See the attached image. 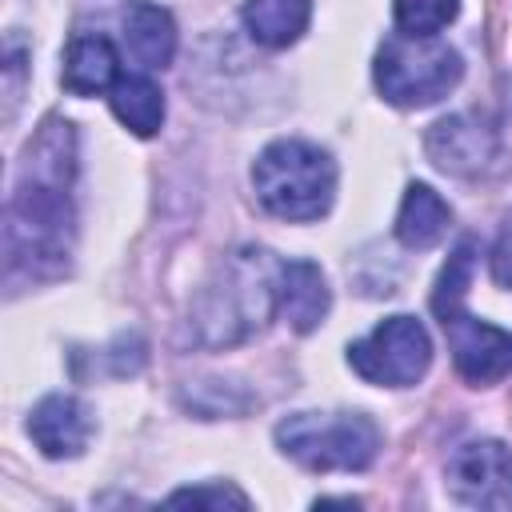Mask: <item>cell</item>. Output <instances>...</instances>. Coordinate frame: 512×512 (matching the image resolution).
I'll use <instances>...</instances> for the list:
<instances>
[{
	"label": "cell",
	"mask_w": 512,
	"mask_h": 512,
	"mask_svg": "<svg viewBox=\"0 0 512 512\" xmlns=\"http://www.w3.org/2000/svg\"><path fill=\"white\" fill-rule=\"evenodd\" d=\"M472 264H476V244L464 240V244L448 256V264L440 268V280H436V292H432V312H436L440 320L452 316V312L464 304V292H468V284H472Z\"/></svg>",
	"instance_id": "e0dca14e"
},
{
	"label": "cell",
	"mask_w": 512,
	"mask_h": 512,
	"mask_svg": "<svg viewBox=\"0 0 512 512\" xmlns=\"http://www.w3.org/2000/svg\"><path fill=\"white\" fill-rule=\"evenodd\" d=\"M276 444L308 472H360L380 452V428L364 412H292L276 424Z\"/></svg>",
	"instance_id": "277c9868"
},
{
	"label": "cell",
	"mask_w": 512,
	"mask_h": 512,
	"mask_svg": "<svg viewBox=\"0 0 512 512\" xmlns=\"http://www.w3.org/2000/svg\"><path fill=\"white\" fill-rule=\"evenodd\" d=\"M332 308V292L324 272L312 260H288L280 268V312L296 332H312L324 324Z\"/></svg>",
	"instance_id": "7c38bea8"
},
{
	"label": "cell",
	"mask_w": 512,
	"mask_h": 512,
	"mask_svg": "<svg viewBox=\"0 0 512 512\" xmlns=\"http://www.w3.org/2000/svg\"><path fill=\"white\" fill-rule=\"evenodd\" d=\"M424 152L428 160L440 168V172H452V176H476L492 164L496 156V132L472 116V112H456V116H444L428 128L424 136Z\"/></svg>",
	"instance_id": "9c48e42d"
},
{
	"label": "cell",
	"mask_w": 512,
	"mask_h": 512,
	"mask_svg": "<svg viewBox=\"0 0 512 512\" xmlns=\"http://www.w3.org/2000/svg\"><path fill=\"white\" fill-rule=\"evenodd\" d=\"M252 188L264 212L308 224L336 200V160L308 140H272L252 164Z\"/></svg>",
	"instance_id": "3957f363"
},
{
	"label": "cell",
	"mask_w": 512,
	"mask_h": 512,
	"mask_svg": "<svg viewBox=\"0 0 512 512\" xmlns=\"http://www.w3.org/2000/svg\"><path fill=\"white\" fill-rule=\"evenodd\" d=\"M108 104H112L116 120H120L128 132H136V136H156L160 124H164V92H160V84H156L152 76H144V72L120 76V80L112 84V92H108Z\"/></svg>",
	"instance_id": "2e32d148"
},
{
	"label": "cell",
	"mask_w": 512,
	"mask_h": 512,
	"mask_svg": "<svg viewBox=\"0 0 512 512\" xmlns=\"http://www.w3.org/2000/svg\"><path fill=\"white\" fill-rule=\"evenodd\" d=\"M488 268H492V280H496L500 288H512V216H504V224H500V232H496Z\"/></svg>",
	"instance_id": "ffe728a7"
},
{
	"label": "cell",
	"mask_w": 512,
	"mask_h": 512,
	"mask_svg": "<svg viewBox=\"0 0 512 512\" xmlns=\"http://www.w3.org/2000/svg\"><path fill=\"white\" fill-rule=\"evenodd\" d=\"M448 492L468 508H512V448L468 440L448 460Z\"/></svg>",
	"instance_id": "52a82bcc"
},
{
	"label": "cell",
	"mask_w": 512,
	"mask_h": 512,
	"mask_svg": "<svg viewBox=\"0 0 512 512\" xmlns=\"http://www.w3.org/2000/svg\"><path fill=\"white\" fill-rule=\"evenodd\" d=\"M72 176L76 132L68 120H48L24 152L8 204V268L32 280L64 272L72 252Z\"/></svg>",
	"instance_id": "6da1fadb"
},
{
	"label": "cell",
	"mask_w": 512,
	"mask_h": 512,
	"mask_svg": "<svg viewBox=\"0 0 512 512\" xmlns=\"http://www.w3.org/2000/svg\"><path fill=\"white\" fill-rule=\"evenodd\" d=\"M440 324L448 332L452 364L468 384H492L504 372H512V332H504L488 320H476L464 308H456Z\"/></svg>",
	"instance_id": "ba28073f"
},
{
	"label": "cell",
	"mask_w": 512,
	"mask_h": 512,
	"mask_svg": "<svg viewBox=\"0 0 512 512\" xmlns=\"http://www.w3.org/2000/svg\"><path fill=\"white\" fill-rule=\"evenodd\" d=\"M28 436L48 460H72L92 440V412L76 396L52 392L28 412Z\"/></svg>",
	"instance_id": "30bf717a"
},
{
	"label": "cell",
	"mask_w": 512,
	"mask_h": 512,
	"mask_svg": "<svg viewBox=\"0 0 512 512\" xmlns=\"http://www.w3.org/2000/svg\"><path fill=\"white\" fill-rule=\"evenodd\" d=\"M376 88L396 108H424L448 96L464 76V56L440 36L392 32L376 52Z\"/></svg>",
	"instance_id": "5b68a950"
},
{
	"label": "cell",
	"mask_w": 512,
	"mask_h": 512,
	"mask_svg": "<svg viewBox=\"0 0 512 512\" xmlns=\"http://www.w3.org/2000/svg\"><path fill=\"white\" fill-rule=\"evenodd\" d=\"M64 88L72 96H96V92H112V84L120 80V56L112 48L108 36L100 32H80L72 36L68 52H64V72H60Z\"/></svg>",
	"instance_id": "8fae6325"
},
{
	"label": "cell",
	"mask_w": 512,
	"mask_h": 512,
	"mask_svg": "<svg viewBox=\"0 0 512 512\" xmlns=\"http://www.w3.org/2000/svg\"><path fill=\"white\" fill-rule=\"evenodd\" d=\"M280 268L284 264L268 248H240L224 256L192 308L196 340L208 348H228L260 332L280 308Z\"/></svg>",
	"instance_id": "7a4b0ae2"
},
{
	"label": "cell",
	"mask_w": 512,
	"mask_h": 512,
	"mask_svg": "<svg viewBox=\"0 0 512 512\" xmlns=\"http://www.w3.org/2000/svg\"><path fill=\"white\" fill-rule=\"evenodd\" d=\"M452 224V208L444 204V196L428 184H408L404 188V200H400V212H396V240L404 248H432L444 240Z\"/></svg>",
	"instance_id": "5bb4252c"
},
{
	"label": "cell",
	"mask_w": 512,
	"mask_h": 512,
	"mask_svg": "<svg viewBox=\"0 0 512 512\" xmlns=\"http://www.w3.org/2000/svg\"><path fill=\"white\" fill-rule=\"evenodd\" d=\"M348 364L356 376L380 388H412L432 364V336L416 316H388L368 336L348 344Z\"/></svg>",
	"instance_id": "8992f818"
},
{
	"label": "cell",
	"mask_w": 512,
	"mask_h": 512,
	"mask_svg": "<svg viewBox=\"0 0 512 512\" xmlns=\"http://www.w3.org/2000/svg\"><path fill=\"white\" fill-rule=\"evenodd\" d=\"M124 48L144 72H160L176 56V20L156 4H132L124 16Z\"/></svg>",
	"instance_id": "4fadbf2b"
},
{
	"label": "cell",
	"mask_w": 512,
	"mask_h": 512,
	"mask_svg": "<svg viewBox=\"0 0 512 512\" xmlns=\"http://www.w3.org/2000/svg\"><path fill=\"white\" fill-rule=\"evenodd\" d=\"M168 504H208V508L236 504V508H248V496L232 484H212V488H180L168 496Z\"/></svg>",
	"instance_id": "d6986e66"
},
{
	"label": "cell",
	"mask_w": 512,
	"mask_h": 512,
	"mask_svg": "<svg viewBox=\"0 0 512 512\" xmlns=\"http://www.w3.org/2000/svg\"><path fill=\"white\" fill-rule=\"evenodd\" d=\"M392 16L408 36H440L460 16V0H392Z\"/></svg>",
	"instance_id": "ac0fdd59"
},
{
	"label": "cell",
	"mask_w": 512,
	"mask_h": 512,
	"mask_svg": "<svg viewBox=\"0 0 512 512\" xmlns=\"http://www.w3.org/2000/svg\"><path fill=\"white\" fill-rule=\"evenodd\" d=\"M240 16L256 44L288 48L304 36V28L312 20V0H248Z\"/></svg>",
	"instance_id": "9a60e30c"
}]
</instances>
